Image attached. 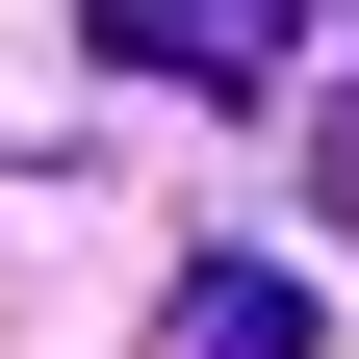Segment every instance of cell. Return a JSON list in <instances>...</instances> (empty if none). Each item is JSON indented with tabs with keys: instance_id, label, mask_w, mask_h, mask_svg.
Wrapping results in <instances>:
<instances>
[{
	"instance_id": "1",
	"label": "cell",
	"mask_w": 359,
	"mask_h": 359,
	"mask_svg": "<svg viewBox=\"0 0 359 359\" xmlns=\"http://www.w3.org/2000/svg\"><path fill=\"white\" fill-rule=\"evenodd\" d=\"M154 359H308V283H257V257H205V283H180V334Z\"/></svg>"
},
{
	"instance_id": "2",
	"label": "cell",
	"mask_w": 359,
	"mask_h": 359,
	"mask_svg": "<svg viewBox=\"0 0 359 359\" xmlns=\"http://www.w3.org/2000/svg\"><path fill=\"white\" fill-rule=\"evenodd\" d=\"M77 26H103V77H205L231 103V0H77Z\"/></svg>"
},
{
	"instance_id": "3",
	"label": "cell",
	"mask_w": 359,
	"mask_h": 359,
	"mask_svg": "<svg viewBox=\"0 0 359 359\" xmlns=\"http://www.w3.org/2000/svg\"><path fill=\"white\" fill-rule=\"evenodd\" d=\"M283 26H308V0H231V103H257V52H283Z\"/></svg>"
},
{
	"instance_id": "4",
	"label": "cell",
	"mask_w": 359,
	"mask_h": 359,
	"mask_svg": "<svg viewBox=\"0 0 359 359\" xmlns=\"http://www.w3.org/2000/svg\"><path fill=\"white\" fill-rule=\"evenodd\" d=\"M334 231H359V103H334Z\"/></svg>"
}]
</instances>
